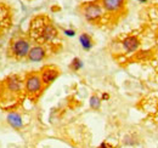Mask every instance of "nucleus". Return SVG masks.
Here are the masks:
<instances>
[{
  "label": "nucleus",
  "mask_w": 158,
  "mask_h": 148,
  "mask_svg": "<svg viewBox=\"0 0 158 148\" xmlns=\"http://www.w3.org/2000/svg\"><path fill=\"white\" fill-rule=\"evenodd\" d=\"M22 93V80L19 75H10L0 83V102L2 108H9L10 102L17 101Z\"/></svg>",
  "instance_id": "f257e3e1"
},
{
  "label": "nucleus",
  "mask_w": 158,
  "mask_h": 148,
  "mask_svg": "<svg viewBox=\"0 0 158 148\" xmlns=\"http://www.w3.org/2000/svg\"><path fill=\"white\" fill-rule=\"evenodd\" d=\"M32 37L38 41H52L57 37V29L50 22H40V18L34 19L32 22Z\"/></svg>",
  "instance_id": "f03ea898"
},
{
  "label": "nucleus",
  "mask_w": 158,
  "mask_h": 148,
  "mask_svg": "<svg viewBox=\"0 0 158 148\" xmlns=\"http://www.w3.org/2000/svg\"><path fill=\"white\" fill-rule=\"evenodd\" d=\"M24 89L26 92L28 93L31 97L38 96L41 90H43V81L40 79V75L37 73H29L26 76L24 81Z\"/></svg>",
  "instance_id": "7ed1b4c3"
},
{
  "label": "nucleus",
  "mask_w": 158,
  "mask_h": 148,
  "mask_svg": "<svg viewBox=\"0 0 158 148\" xmlns=\"http://www.w3.org/2000/svg\"><path fill=\"white\" fill-rule=\"evenodd\" d=\"M31 50L29 41L24 38H19L11 44V52L16 58H24L27 57Z\"/></svg>",
  "instance_id": "20e7f679"
},
{
  "label": "nucleus",
  "mask_w": 158,
  "mask_h": 148,
  "mask_svg": "<svg viewBox=\"0 0 158 148\" xmlns=\"http://www.w3.org/2000/svg\"><path fill=\"white\" fill-rule=\"evenodd\" d=\"M102 16V7L96 2H88L84 6V17L90 21L95 22Z\"/></svg>",
  "instance_id": "39448f33"
},
{
  "label": "nucleus",
  "mask_w": 158,
  "mask_h": 148,
  "mask_svg": "<svg viewBox=\"0 0 158 148\" xmlns=\"http://www.w3.org/2000/svg\"><path fill=\"white\" fill-rule=\"evenodd\" d=\"M59 75H60V72L56 67L49 66V67H45V68L41 69L40 79H41V81H43L44 85H50L51 83H54L57 79Z\"/></svg>",
  "instance_id": "423d86ee"
},
{
  "label": "nucleus",
  "mask_w": 158,
  "mask_h": 148,
  "mask_svg": "<svg viewBox=\"0 0 158 148\" xmlns=\"http://www.w3.org/2000/svg\"><path fill=\"white\" fill-rule=\"evenodd\" d=\"M46 56V52H45V49L43 46H34V47H31L29 50V54H28V60L31 62H39V61H43Z\"/></svg>",
  "instance_id": "0eeeda50"
},
{
  "label": "nucleus",
  "mask_w": 158,
  "mask_h": 148,
  "mask_svg": "<svg viewBox=\"0 0 158 148\" xmlns=\"http://www.w3.org/2000/svg\"><path fill=\"white\" fill-rule=\"evenodd\" d=\"M102 6L107 11H118L124 6L125 0H101Z\"/></svg>",
  "instance_id": "6e6552de"
},
{
  "label": "nucleus",
  "mask_w": 158,
  "mask_h": 148,
  "mask_svg": "<svg viewBox=\"0 0 158 148\" xmlns=\"http://www.w3.org/2000/svg\"><path fill=\"white\" fill-rule=\"evenodd\" d=\"M139 45H140V41L134 35H130V37H127L123 40V47L128 51V52H134L139 49Z\"/></svg>",
  "instance_id": "1a4fd4ad"
},
{
  "label": "nucleus",
  "mask_w": 158,
  "mask_h": 148,
  "mask_svg": "<svg viewBox=\"0 0 158 148\" xmlns=\"http://www.w3.org/2000/svg\"><path fill=\"white\" fill-rule=\"evenodd\" d=\"M6 119H7V123H9L14 129H21L22 125H23L22 117H21L19 113H16V112L9 113V115H7Z\"/></svg>",
  "instance_id": "9d476101"
},
{
  "label": "nucleus",
  "mask_w": 158,
  "mask_h": 148,
  "mask_svg": "<svg viewBox=\"0 0 158 148\" xmlns=\"http://www.w3.org/2000/svg\"><path fill=\"white\" fill-rule=\"evenodd\" d=\"M10 26V15L4 6L0 5V33L4 31V26Z\"/></svg>",
  "instance_id": "9b49d317"
},
{
  "label": "nucleus",
  "mask_w": 158,
  "mask_h": 148,
  "mask_svg": "<svg viewBox=\"0 0 158 148\" xmlns=\"http://www.w3.org/2000/svg\"><path fill=\"white\" fill-rule=\"evenodd\" d=\"M79 41H80L83 49H85V50H90V49L93 47V39L90 38L89 34H86V33H83V34L80 35Z\"/></svg>",
  "instance_id": "f8f14e48"
},
{
  "label": "nucleus",
  "mask_w": 158,
  "mask_h": 148,
  "mask_svg": "<svg viewBox=\"0 0 158 148\" xmlns=\"http://www.w3.org/2000/svg\"><path fill=\"white\" fill-rule=\"evenodd\" d=\"M100 106H101V100H100L96 95L91 96V97H90V107H91L93 109H99Z\"/></svg>",
  "instance_id": "ddd939ff"
},
{
  "label": "nucleus",
  "mask_w": 158,
  "mask_h": 148,
  "mask_svg": "<svg viewBox=\"0 0 158 148\" xmlns=\"http://www.w3.org/2000/svg\"><path fill=\"white\" fill-rule=\"evenodd\" d=\"M69 67H71V69H72V71L77 72V71H79V69L83 67V62H81L79 58L76 57V58L72 61V63H71V66H69Z\"/></svg>",
  "instance_id": "4468645a"
},
{
  "label": "nucleus",
  "mask_w": 158,
  "mask_h": 148,
  "mask_svg": "<svg viewBox=\"0 0 158 148\" xmlns=\"http://www.w3.org/2000/svg\"><path fill=\"white\" fill-rule=\"evenodd\" d=\"M99 148H113V147H112L110 143H107V142H102L99 146Z\"/></svg>",
  "instance_id": "2eb2a0df"
},
{
  "label": "nucleus",
  "mask_w": 158,
  "mask_h": 148,
  "mask_svg": "<svg viewBox=\"0 0 158 148\" xmlns=\"http://www.w3.org/2000/svg\"><path fill=\"white\" fill-rule=\"evenodd\" d=\"M64 33H66L68 37H73V35L76 34V33H74V31H68V29H67V31H64Z\"/></svg>",
  "instance_id": "dca6fc26"
},
{
  "label": "nucleus",
  "mask_w": 158,
  "mask_h": 148,
  "mask_svg": "<svg viewBox=\"0 0 158 148\" xmlns=\"http://www.w3.org/2000/svg\"><path fill=\"white\" fill-rule=\"evenodd\" d=\"M102 98H103V100H108V98H110V96H108L107 93H103V95H102Z\"/></svg>",
  "instance_id": "f3484780"
},
{
  "label": "nucleus",
  "mask_w": 158,
  "mask_h": 148,
  "mask_svg": "<svg viewBox=\"0 0 158 148\" xmlns=\"http://www.w3.org/2000/svg\"><path fill=\"white\" fill-rule=\"evenodd\" d=\"M139 1H141V2H145V1H146V0H139Z\"/></svg>",
  "instance_id": "a211bd4d"
}]
</instances>
